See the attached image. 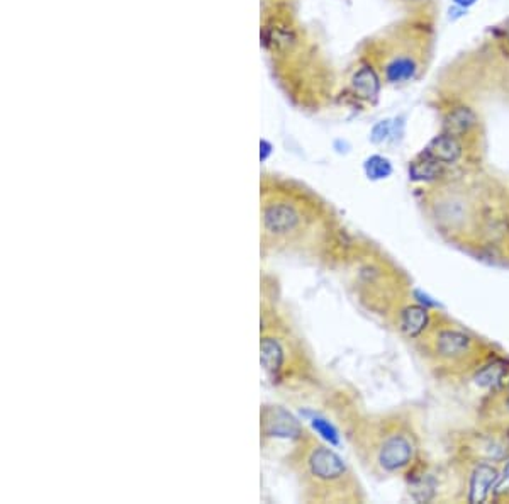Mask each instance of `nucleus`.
Wrapping results in <instances>:
<instances>
[{
  "label": "nucleus",
  "mask_w": 509,
  "mask_h": 504,
  "mask_svg": "<svg viewBox=\"0 0 509 504\" xmlns=\"http://www.w3.org/2000/svg\"><path fill=\"white\" fill-rule=\"evenodd\" d=\"M306 216L297 202L281 194H265L260 206L262 241L265 247L289 245L306 226Z\"/></svg>",
  "instance_id": "obj_1"
},
{
  "label": "nucleus",
  "mask_w": 509,
  "mask_h": 504,
  "mask_svg": "<svg viewBox=\"0 0 509 504\" xmlns=\"http://www.w3.org/2000/svg\"><path fill=\"white\" fill-rule=\"evenodd\" d=\"M304 482L311 487V491L326 489L324 499H331L330 489H342L350 481V470L338 453L324 445L314 444L304 455Z\"/></svg>",
  "instance_id": "obj_2"
},
{
  "label": "nucleus",
  "mask_w": 509,
  "mask_h": 504,
  "mask_svg": "<svg viewBox=\"0 0 509 504\" xmlns=\"http://www.w3.org/2000/svg\"><path fill=\"white\" fill-rule=\"evenodd\" d=\"M414 446L408 435L402 433H392L380 441L377 450V462L385 472H396L404 469L413 460Z\"/></svg>",
  "instance_id": "obj_3"
},
{
  "label": "nucleus",
  "mask_w": 509,
  "mask_h": 504,
  "mask_svg": "<svg viewBox=\"0 0 509 504\" xmlns=\"http://www.w3.org/2000/svg\"><path fill=\"white\" fill-rule=\"evenodd\" d=\"M264 433L269 437H301L302 428L295 418L282 408L265 409Z\"/></svg>",
  "instance_id": "obj_4"
},
{
  "label": "nucleus",
  "mask_w": 509,
  "mask_h": 504,
  "mask_svg": "<svg viewBox=\"0 0 509 504\" xmlns=\"http://www.w3.org/2000/svg\"><path fill=\"white\" fill-rule=\"evenodd\" d=\"M425 155L440 162L442 165H450V163H455L462 157V145L457 136L443 133L440 136L431 139L430 145L426 146Z\"/></svg>",
  "instance_id": "obj_5"
},
{
  "label": "nucleus",
  "mask_w": 509,
  "mask_h": 504,
  "mask_svg": "<svg viewBox=\"0 0 509 504\" xmlns=\"http://www.w3.org/2000/svg\"><path fill=\"white\" fill-rule=\"evenodd\" d=\"M499 479L498 472L494 467L482 464L474 470L470 477V491H469V501L470 503H484L489 498L491 491L494 489L496 481Z\"/></svg>",
  "instance_id": "obj_6"
},
{
  "label": "nucleus",
  "mask_w": 509,
  "mask_h": 504,
  "mask_svg": "<svg viewBox=\"0 0 509 504\" xmlns=\"http://www.w3.org/2000/svg\"><path fill=\"white\" fill-rule=\"evenodd\" d=\"M445 133L451 134V136H463L465 133L477 124V116L470 108L467 105H458V108L451 109L445 116Z\"/></svg>",
  "instance_id": "obj_7"
},
{
  "label": "nucleus",
  "mask_w": 509,
  "mask_h": 504,
  "mask_svg": "<svg viewBox=\"0 0 509 504\" xmlns=\"http://www.w3.org/2000/svg\"><path fill=\"white\" fill-rule=\"evenodd\" d=\"M470 340L460 331H442L437 338V350L443 356H460L469 350Z\"/></svg>",
  "instance_id": "obj_8"
},
{
  "label": "nucleus",
  "mask_w": 509,
  "mask_h": 504,
  "mask_svg": "<svg viewBox=\"0 0 509 504\" xmlns=\"http://www.w3.org/2000/svg\"><path fill=\"white\" fill-rule=\"evenodd\" d=\"M352 87L353 92L359 97H362V99H375L380 90L379 77H377V73L373 72L372 67H362L353 75Z\"/></svg>",
  "instance_id": "obj_9"
},
{
  "label": "nucleus",
  "mask_w": 509,
  "mask_h": 504,
  "mask_svg": "<svg viewBox=\"0 0 509 504\" xmlns=\"http://www.w3.org/2000/svg\"><path fill=\"white\" fill-rule=\"evenodd\" d=\"M262 41L266 48L273 51H285L294 44L295 36L290 27L284 24H272V26L264 27L262 32Z\"/></svg>",
  "instance_id": "obj_10"
},
{
  "label": "nucleus",
  "mask_w": 509,
  "mask_h": 504,
  "mask_svg": "<svg viewBox=\"0 0 509 504\" xmlns=\"http://www.w3.org/2000/svg\"><path fill=\"white\" fill-rule=\"evenodd\" d=\"M428 323V311L423 306H409L401 314V330L404 335L418 336L426 328Z\"/></svg>",
  "instance_id": "obj_11"
},
{
  "label": "nucleus",
  "mask_w": 509,
  "mask_h": 504,
  "mask_svg": "<svg viewBox=\"0 0 509 504\" xmlns=\"http://www.w3.org/2000/svg\"><path fill=\"white\" fill-rule=\"evenodd\" d=\"M409 175H411L413 180H421V182L437 180L442 175V163L423 153L420 158L414 160L411 163Z\"/></svg>",
  "instance_id": "obj_12"
},
{
  "label": "nucleus",
  "mask_w": 509,
  "mask_h": 504,
  "mask_svg": "<svg viewBox=\"0 0 509 504\" xmlns=\"http://www.w3.org/2000/svg\"><path fill=\"white\" fill-rule=\"evenodd\" d=\"M416 73V63L409 56H399L392 60L385 68V77L391 84H402V82L411 80Z\"/></svg>",
  "instance_id": "obj_13"
},
{
  "label": "nucleus",
  "mask_w": 509,
  "mask_h": 504,
  "mask_svg": "<svg viewBox=\"0 0 509 504\" xmlns=\"http://www.w3.org/2000/svg\"><path fill=\"white\" fill-rule=\"evenodd\" d=\"M365 174L372 180H382L387 179L392 174V165L385 157L380 155H373L365 162Z\"/></svg>",
  "instance_id": "obj_14"
},
{
  "label": "nucleus",
  "mask_w": 509,
  "mask_h": 504,
  "mask_svg": "<svg viewBox=\"0 0 509 504\" xmlns=\"http://www.w3.org/2000/svg\"><path fill=\"white\" fill-rule=\"evenodd\" d=\"M504 374H506V367H504L503 362L489 363V366L484 367L482 370L477 372V375H475V382H477L480 387H492L503 379Z\"/></svg>",
  "instance_id": "obj_15"
},
{
  "label": "nucleus",
  "mask_w": 509,
  "mask_h": 504,
  "mask_svg": "<svg viewBox=\"0 0 509 504\" xmlns=\"http://www.w3.org/2000/svg\"><path fill=\"white\" fill-rule=\"evenodd\" d=\"M391 131H392V122L391 121H387V119H385V121L377 122V124L373 126V129H372V136H371L372 141L373 143L385 141V139L391 136Z\"/></svg>",
  "instance_id": "obj_16"
},
{
  "label": "nucleus",
  "mask_w": 509,
  "mask_h": 504,
  "mask_svg": "<svg viewBox=\"0 0 509 504\" xmlns=\"http://www.w3.org/2000/svg\"><path fill=\"white\" fill-rule=\"evenodd\" d=\"M314 428L318 429V432L321 433V435H323L324 438H326V440L333 441V444H336V441H338V437H336V432L333 429V426L328 425L326 421L314 420Z\"/></svg>",
  "instance_id": "obj_17"
},
{
  "label": "nucleus",
  "mask_w": 509,
  "mask_h": 504,
  "mask_svg": "<svg viewBox=\"0 0 509 504\" xmlns=\"http://www.w3.org/2000/svg\"><path fill=\"white\" fill-rule=\"evenodd\" d=\"M509 493V464L504 467L503 475H499L498 479V484L494 487V494L496 496H503Z\"/></svg>",
  "instance_id": "obj_18"
},
{
  "label": "nucleus",
  "mask_w": 509,
  "mask_h": 504,
  "mask_svg": "<svg viewBox=\"0 0 509 504\" xmlns=\"http://www.w3.org/2000/svg\"><path fill=\"white\" fill-rule=\"evenodd\" d=\"M414 294H416L418 301H420V302H421V304H425V306H433V307H437V306H438V304H437V302H434V301H431V299H430L428 296H426V294H423V292H420V290H416V292H414Z\"/></svg>",
  "instance_id": "obj_19"
},
{
  "label": "nucleus",
  "mask_w": 509,
  "mask_h": 504,
  "mask_svg": "<svg viewBox=\"0 0 509 504\" xmlns=\"http://www.w3.org/2000/svg\"><path fill=\"white\" fill-rule=\"evenodd\" d=\"M475 2H477V0H453L455 6L462 7V9H469V7L474 6Z\"/></svg>",
  "instance_id": "obj_20"
},
{
  "label": "nucleus",
  "mask_w": 509,
  "mask_h": 504,
  "mask_svg": "<svg viewBox=\"0 0 509 504\" xmlns=\"http://www.w3.org/2000/svg\"><path fill=\"white\" fill-rule=\"evenodd\" d=\"M503 31H504V36H506V38H508V41H509V19L506 20V22H504V27H503Z\"/></svg>",
  "instance_id": "obj_21"
},
{
  "label": "nucleus",
  "mask_w": 509,
  "mask_h": 504,
  "mask_svg": "<svg viewBox=\"0 0 509 504\" xmlns=\"http://www.w3.org/2000/svg\"><path fill=\"white\" fill-rule=\"evenodd\" d=\"M508 408H509V397H508Z\"/></svg>",
  "instance_id": "obj_22"
}]
</instances>
